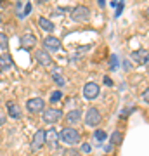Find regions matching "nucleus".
Segmentation results:
<instances>
[{"mask_svg":"<svg viewBox=\"0 0 149 156\" xmlns=\"http://www.w3.org/2000/svg\"><path fill=\"white\" fill-rule=\"evenodd\" d=\"M59 134L55 132L54 128H49L47 130V137H45V144L49 146V147H57V144H59Z\"/></svg>","mask_w":149,"mask_h":156,"instance_id":"nucleus-10","label":"nucleus"},{"mask_svg":"<svg viewBox=\"0 0 149 156\" xmlns=\"http://www.w3.org/2000/svg\"><path fill=\"white\" fill-rule=\"evenodd\" d=\"M104 83L106 85H113V80H111L109 76H104Z\"/></svg>","mask_w":149,"mask_h":156,"instance_id":"nucleus-29","label":"nucleus"},{"mask_svg":"<svg viewBox=\"0 0 149 156\" xmlns=\"http://www.w3.org/2000/svg\"><path fill=\"white\" fill-rule=\"evenodd\" d=\"M102 120L101 116V113L97 108H88L87 113H85V123H87V127H97Z\"/></svg>","mask_w":149,"mask_h":156,"instance_id":"nucleus-3","label":"nucleus"},{"mask_svg":"<svg viewBox=\"0 0 149 156\" xmlns=\"http://www.w3.org/2000/svg\"><path fill=\"white\" fill-rule=\"evenodd\" d=\"M52 78H54V82L57 85H66V80H64V76H62V75H59V71H57V69H54V71H52Z\"/></svg>","mask_w":149,"mask_h":156,"instance_id":"nucleus-19","label":"nucleus"},{"mask_svg":"<svg viewBox=\"0 0 149 156\" xmlns=\"http://www.w3.org/2000/svg\"><path fill=\"white\" fill-rule=\"evenodd\" d=\"M122 9H123V2H120V4H118V7H116V17L120 16V12H122Z\"/></svg>","mask_w":149,"mask_h":156,"instance_id":"nucleus-27","label":"nucleus"},{"mask_svg":"<svg viewBox=\"0 0 149 156\" xmlns=\"http://www.w3.org/2000/svg\"><path fill=\"white\" fill-rule=\"evenodd\" d=\"M4 123H5V118H4V116H0V127H2Z\"/></svg>","mask_w":149,"mask_h":156,"instance_id":"nucleus-33","label":"nucleus"},{"mask_svg":"<svg viewBox=\"0 0 149 156\" xmlns=\"http://www.w3.org/2000/svg\"><path fill=\"white\" fill-rule=\"evenodd\" d=\"M0 23H2V14H0Z\"/></svg>","mask_w":149,"mask_h":156,"instance_id":"nucleus-36","label":"nucleus"},{"mask_svg":"<svg viewBox=\"0 0 149 156\" xmlns=\"http://www.w3.org/2000/svg\"><path fill=\"white\" fill-rule=\"evenodd\" d=\"M37 44V37L33 33H24L21 37V47L23 49H31Z\"/></svg>","mask_w":149,"mask_h":156,"instance_id":"nucleus-12","label":"nucleus"},{"mask_svg":"<svg viewBox=\"0 0 149 156\" xmlns=\"http://www.w3.org/2000/svg\"><path fill=\"white\" fill-rule=\"evenodd\" d=\"M62 116L61 109H55V108H50V109H47V111L44 113V122L45 123H55L59 122Z\"/></svg>","mask_w":149,"mask_h":156,"instance_id":"nucleus-7","label":"nucleus"},{"mask_svg":"<svg viewBox=\"0 0 149 156\" xmlns=\"http://www.w3.org/2000/svg\"><path fill=\"white\" fill-rule=\"evenodd\" d=\"M142 99L146 101V102H149V87L146 90H144V94H142Z\"/></svg>","mask_w":149,"mask_h":156,"instance_id":"nucleus-26","label":"nucleus"},{"mask_svg":"<svg viewBox=\"0 0 149 156\" xmlns=\"http://www.w3.org/2000/svg\"><path fill=\"white\" fill-rule=\"evenodd\" d=\"M26 108H28L30 113H40V111H44L45 102H44V99H40V97H33V99H28Z\"/></svg>","mask_w":149,"mask_h":156,"instance_id":"nucleus-6","label":"nucleus"},{"mask_svg":"<svg viewBox=\"0 0 149 156\" xmlns=\"http://www.w3.org/2000/svg\"><path fill=\"white\" fill-rule=\"evenodd\" d=\"M35 57H37V61H38V64H42V66H52V57L49 56V52L45 49H40L37 50V54H35Z\"/></svg>","mask_w":149,"mask_h":156,"instance_id":"nucleus-9","label":"nucleus"},{"mask_svg":"<svg viewBox=\"0 0 149 156\" xmlns=\"http://www.w3.org/2000/svg\"><path fill=\"white\" fill-rule=\"evenodd\" d=\"M30 11H31V4L28 2L26 5H24V12H23V14H21V16H19V17H21V19H24V17H26L28 14H30Z\"/></svg>","mask_w":149,"mask_h":156,"instance_id":"nucleus-24","label":"nucleus"},{"mask_svg":"<svg viewBox=\"0 0 149 156\" xmlns=\"http://www.w3.org/2000/svg\"><path fill=\"white\" fill-rule=\"evenodd\" d=\"M69 154H71V156H80V154H78V153H76L75 149H71V151H69Z\"/></svg>","mask_w":149,"mask_h":156,"instance_id":"nucleus-31","label":"nucleus"},{"mask_svg":"<svg viewBox=\"0 0 149 156\" xmlns=\"http://www.w3.org/2000/svg\"><path fill=\"white\" fill-rule=\"evenodd\" d=\"M44 49L49 52V50H59L61 49V40L55 38V37H45L44 38Z\"/></svg>","mask_w":149,"mask_h":156,"instance_id":"nucleus-8","label":"nucleus"},{"mask_svg":"<svg viewBox=\"0 0 149 156\" xmlns=\"http://www.w3.org/2000/svg\"><path fill=\"white\" fill-rule=\"evenodd\" d=\"M99 85L95 83V82H88V83H85V87H83V97L88 101L95 99L97 95H99Z\"/></svg>","mask_w":149,"mask_h":156,"instance_id":"nucleus-4","label":"nucleus"},{"mask_svg":"<svg viewBox=\"0 0 149 156\" xmlns=\"http://www.w3.org/2000/svg\"><path fill=\"white\" fill-rule=\"evenodd\" d=\"M7 44H9V38H7V35L0 31V49H7Z\"/></svg>","mask_w":149,"mask_h":156,"instance_id":"nucleus-21","label":"nucleus"},{"mask_svg":"<svg viewBox=\"0 0 149 156\" xmlns=\"http://www.w3.org/2000/svg\"><path fill=\"white\" fill-rule=\"evenodd\" d=\"M38 26L44 30V31H47V33L54 31V23L50 21V19H47V17H40L38 19Z\"/></svg>","mask_w":149,"mask_h":156,"instance_id":"nucleus-15","label":"nucleus"},{"mask_svg":"<svg viewBox=\"0 0 149 156\" xmlns=\"http://www.w3.org/2000/svg\"><path fill=\"white\" fill-rule=\"evenodd\" d=\"M90 50V45H85V47H80V49H76L75 52H73V59H82L83 54L85 52H88Z\"/></svg>","mask_w":149,"mask_h":156,"instance_id":"nucleus-18","label":"nucleus"},{"mask_svg":"<svg viewBox=\"0 0 149 156\" xmlns=\"http://www.w3.org/2000/svg\"><path fill=\"white\" fill-rule=\"evenodd\" d=\"M71 17H73V21H76V23H87L90 19V9L85 5H78L71 11Z\"/></svg>","mask_w":149,"mask_h":156,"instance_id":"nucleus-2","label":"nucleus"},{"mask_svg":"<svg viewBox=\"0 0 149 156\" xmlns=\"http://www.w3.org/2000/svg\"><path fill=\"white\" fill-rule=\"evenodd\" d=\"M130 57L135 62H139V64H146V61H147V57H149V50H146V49L133 50L132 54H130Z\"/></svg>","mask_w":149,"mask_h":156,"instance_id":"nucleus-11","label":"nucleus"},{"mask_svg":"<svg viewBox=\"0 0 149 156\" xmlns=\"http://www.w3.org/2000/svg\"><path fill=\"white\" fill-rule=\"evenodd\" d=\"M45 137H47V132L45 130H37L33 135V140H31V149L38 151L40 147L45 146Z\"/></svg>","mask_w":149,"mask_h":156,"instance_id":"nucleus-5","label":"nucleus"},{"mask_svg":"<svg viewBox=\"0 0 149 156\" xmlns=\"http://www.w3.org/2000/svg\"><path fill=\"white\" fill-rule=\"evenodd\" d=\"M123 68H125V71H128V68H130V62L125 61V62H123Z\"/></svg>","mask_w":149,"mask_h":156,"instance_id":"nucleus-30","label":"nucleus"},{"mask_svg":"<svg viewBox=\"0 0 149 156\" xmlns=\"http://www.w3.org/2000/svg\"><path fill=\"white\" fill-rule=\"evenodd\" d=\"M59 139L61 142H64L66 146H76L80 142V134H78V130L71 127H66L61 130V134H59Z\"/></svg>","mask_w":149,"mask_h":156,"instance_id":"nucleus-1","label":"nucleus"},{"mask_svg":"<svg viewBox=\"0 0 149 156\" xmlns=\"http://www.w3.org/2000/svg\"><path fill=\"white\" fill-rule=\"evenodd\" d=\"M7 111H9V116L11 118L21 116V108H19V104H16L14 101H7Z\"/></svg>","mask_w":149,"mask_h":156,"instance_id":"nucleus-13","label":"nucleus"},{"mask_svg":"<svg viewBox=\"0 0 149 156\" xmlns=\"http://www.w3.org/2000/svg\"><path fill=\"white\" fill-rule=\"evenodd\" d=\"M146 16H147V19H149V7L146 9Z\"/></svg>","mask_w":149,"mask_h":156,"instance_id":"nucleus-35","label":"nucleus"},{"mask_svg":"<svg viewBox=\"0 0 149 156\" xmlns=\"http://www.w3.org/2000/svg\"><path fill=\"white\" fill-rule=\"evenodd\" d=\"M94 137H95L97 140H99V142H102V140H106V137H108V135H106V132H104V130H95Z\"/></svg>","mask_w":149,"mask_h":156,"instance_id":"nucleus-22","label":"nucleus"},{"mask_svg":"<svg viewBox=\"0 0 149 156\" xmlns=\"http://www.w3.org/2000/svg\"><path fill=\"white\" fill-rule=\"evenodd\" d=\"M80 118H82V111H80V109H73V111H69L66 115V122L69 123V125H73V123L80 122Z\"/></svg>","mask_w":149,"mask_h":156,"instance_id":"nucleus-16","label":"nucleus"},{"mask_svg":"<svg viewBox=\"0 0 149 156\" xmlns=\"http://www.w3.org/2000/svg\"><path fill=\"white\" fill-rule=\"evenodd\" d=\"M122 140H123V134H122V132H118V130H115V132L111 134V144H113V146L122 144Z\"/></svg>","mask_w":149,"mask_h":156,"instance_id":"nucleus-17","label":"nucleus"},{"mask_svg":"<svg viewBox=\"0 0 149 156\" xmlns=\"http://www.w3.org/2000/svg\"><path fill=\"white\" fill-rule=\"evenodd\" d=\"M90 151H92V146L88 144V142H85V144H82V153H83V154H88Z\"/></svg>","mask_w":149,"mask_h":156,"instance_id":"nucleus-25","label":"nucleus"},{"mask_svg":"<svg viewBox=\"0 0 149 156\" xmlns=\"http://www.w3.org/2000/svg\"><path fill=\"white\" fill-rule=\"evenodd\" d=\"M97 4H99V7H104V5H106V2H104V0H99Z\"/></svg>","mask_w":149,"mask_h":156,"instance_id":"nucleus-32","label":"nucleus"},{"mask_svg":"<svg viewBox=\"0 0 149 156\" xmlns=\"http://www.w3.org/2000/svg\"><path fill=\"white\" fill-rule=\"evenodd\" d=\"M61 99H62V92H61V90H54V92L50 94V102H52V104L59 102Z\"/></svg>","mask_w":149,"mask_h":156,"instance_id":"nucleus-20","label":"nucleus"},{"mask_svg":"<svg viewBox=\"0 0 149 156\" xmlns=\"http://www.w3.org/2000/svg\"><path fill=\"white\" fill-rule=\"evenodd\" d=\"M130 111H132V109H128V108H125V109H123V113H122V118H127L128 115H130Z\"/></svg>","mask_w":149,"mask_h":156,"instance_id":"nucleus-28","label":"nucleus"},{"mask_svg":"<svg viewBox=\"0 0 149 156\" xmlns=\"http://www.w3.org/2000/svg\"><path fill=\"white\" fill-rule=\"evenodd\" d=\"M11 68H12L11 56H9V54H2V56H0V71L4 73V71H7V69H11Z\"/></svg>","mask_w":149,"mask_h":156,"instance_id":"nucleus-14","label":"nucleus"},{"mask_svg":"<svg viewBox=\"0 0 149 156\" xmlns=\"http://www.w3.org/2000/svg\"><path fill=\"white\" fill-rule=\"evenodd\" d=\"M116 66H118V57H116V56H111V59H109V69L113 71Z\"/></svg>","mask_w":149,"mask_h":156,"instance_id":"nucleus-23","label":"nucleus"},{"mask_svg":"<svg viewBox=\"0 0 149 156\" xmlns=\"http://www.w3.org/2000/svg\"><path fill=\"white\" fill-rule=\"evenodd\" d=\"M146 68H147V71H149V57H147V61H146Z\"/></svg>","mask_w":149,"mask_h":156,"instance_id":"nucleus-34","label":"nucleus"}]
</instances>
